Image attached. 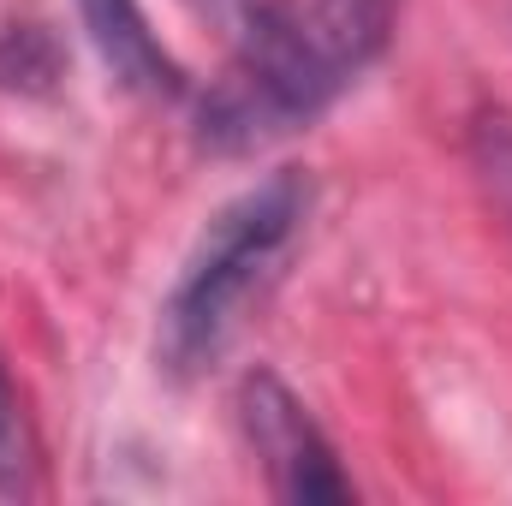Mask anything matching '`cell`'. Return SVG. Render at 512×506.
Returning <instances> with one entry per match:
<instances>
[{
  "label": "cell",
  "instance_id": "6da1fadb",
  "mask_svg": "<svg viewBox=\"0 0 512 506\" xmlns=\"http://www.w3.org/2000/svg\"><path fill=\"white\" fill-rule=\"evenodd\" d=\"M399 0H268L239 24L221 78L197 102L209 155H256L316 126L393 42Z\"/></svg>",
  "mask_w": 512,
  "mask_h": 506
},
{
  "label": "cell",
  "instance_id": "7a4b0ae2",
  "mask_svg": "<svg viewBox=\"0 0 512 506\" xmlns=\"http://www.w3.org/2000/svg\"><path fill=\"white\" fill-rule=\"evenodd\" d=\"M310 203H316L310 179L298 167H280L209 215L179 280L167 286V298L155 310V364L173 381L203 376L233 346L251 298L274 280V268L298 245Z\"/></svg>",
  "mask_w": 512,
  "mask_h": 506
},
{
  "label": "cell",
  "instance_id": "3957f363",
  "mask_svg": "<svg viewBox=\"0 0 512 506\" xmlns=\"http://www.w3.org/2000/svg\"><path fill=\"white\" fill-rule=\"evenodd\" d=\"M239 429L280 501H352V477L340 471V453L274 370H251L239 381Z\"/></svg>",
  "mask_w": 512,
  "mask_h": 506
},
{
  "label": "cell",
  "instance_id": "277c9868",
  "mask_svg": "<svg viewBox=\"0 0 512 506\" xmlns=\"http://www.w3.org/2000/svg\"><path fill=\"white\" fill-rule=\"evenodd\" d=\"M78 18L120 90H131V96H179L185 90L179 60L161 48V36L149 30L137 0H78Z\"/></svg>",
  "mask_w": 512,
  "mask_h": 506
},
{
  "label": "cell",
  "instance_id": "5b68a950",
  "mask_svg": "<svg viewBox=\"0 0 512 506\" xmlns=\"http://www.w3.org/2000/svg\"><path fill=\"white\" fill-rule=\"evenodd\" d=\"M36 489V435L18 405V387L0 364V495H30Z\"/></svg>",
  "mask_w": 512,
  "mask_h": 506
},
{
  "label": "cell",
  "instance_id": "8992f818",
  "mask_svg": "<svg viewBox=\"0 0 512 506\" xmlns=\"http://www.w3.org/2000/svg\"><path fill=\"white\" fill-rule=\"evenodd\" d=\"M191 18H203V24H215V30H233L239 36V24L256 12V0H179Z\"/></svg>",
  "mask_w": 512,
  "mask_h": 506
}]
</instances>
